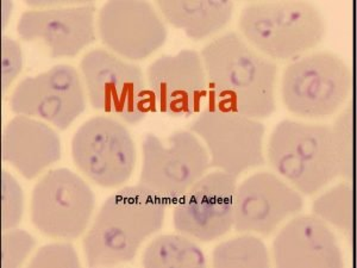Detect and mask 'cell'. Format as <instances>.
Listing matches in <instances>:
<instances>
[{"label": "cell", "mask_w": 357, "mask_h": 268, "mask_svg": "<svg viewBox=\"0 0 357 268\" xmlns=\"http://www.w3.org/2000/svg\"><path fill=\"white\" fill-rule=\"evenodd\" d=\"M200 57L206 70L208 107L255 119L275 112L278 66L241 35L231 31L217 37L202 49Z\"/></svg>", "instance_id": "cell-1"}, {"label": "cell", "mask_w": 357, "mask_h": 268, "mask_svg": "<svg viewBox=\"0 0 357 268\" xmlns=\"http://www.w3.org/2000/svg\"><path fill=\"white\" fill-rule=\"evenodd\" d=\"M168 204L142 185L124 186L102 204L82 241L89 267L134 260L146 239L162 229Z\"/></svg>", "instance_id": "cell-2"}, {"label": "cell", "mask_w": 357, "mask_h": 268, "mask_svg": "<svg viewBox=\"0 0 357 268\" xmlns=\"http://www.w3.org/2000/svg\"><path fill=\"white\" fill-rule=\"evenodd\" d=\"M273 170L305 195H316L342 177V166L331 126L284 119L268 142Z\"/></svg>", "instance_id": "cell-3"}, {"label": "cell", "mask_w": 357, "mask_h": 268, "mask_svg": "<svg viewBox=\"0 0 357 268\" xmlns=\"http://www.w3.org/2000/svg\"><path fill=\"white\" fill-rule=\"evenodd\" d=\"M248 45L268 59L294 61L319 45L324 17L307 1H260L244 6L238 21Z\"/></svg>", "instance_id": "cell-4"}, {"label": "cell", "mask_w": 357, "mask_h": 268, "mask_svg": "<svg viewBox=\"0 0 357 268\" xmlns=\"http://www.w3.org/2000/svg\"><path fill=\"white\" fill-rule=\"evenodd\" d=\"M86 96L94 110L136 126L156 111L142 69L107 49L89 50L80 61Z\"/></svg>", "instance_id": "cell-5"}, {"label": "cell", "mask_w": 357, "mask_h": 268, "mask_svg": "<svg viewBox=\"0 0 357 268\" xmlns=\"http://www.w3.org/2000/svg\"><path fill=\"white\" fill-rule=\"evenodd\" d=\"M353 89V73L342 57L313 53L291 62L281 80V98L291 114L329 117L341 109Z\"/></svg>", "instance_id": "cell-6"}, {"label": "cell", "mask_w": 357, "mask_h": 268, "mask_svg": "<svg viewBox=\"0 0 357 268\" xmlns=\"http://www.w3.org/2000/svg\"><path fill=\"white\" fill-rule=\"evenodd\" d=\"M210 168L206 147L192 131H175L166 140L146 134L142 143V170L138 184L171 205Z\"/></svg>", "instance_id": "cell-7"}, {"label": "cell", "mask_w": 357, "mask_h": 268, "mask_svg": "<svg viewBox=\"0 0 357 268\" xmlns=\"http://www.w3.org/2000/svg\"><path fill=\"white\" fill-rule=\"evenodd\" d=\"M96 197L85 180L68 168L49 170L33 188L30 218L38 232L73 241L87 232Z\"/></svg>", "instance_id": "cell-8"}, {"label": "cell", "mask_w": 357, "mask_h": 268, "mask_svg": "<svg viewBox=\"0 0 357 268\" xmlns=\"http://www.w3.org/2000/svg\"><path fill=\"white\" fill-rule=\"evenodd\" d=\"M70 154L77 170L104 188L128 183L137 163L130 131L111 116H96L79 126L72 138Z\"/></svg>", "instance_id": "cell-9"}, {"label": "cell", "mask_w": 357, "mask_h": 268, "mask_svg": "<svg viewBox=\"0 0 357 268\" xmlns=\"http://www.w3.org/2000/svg\"><path fill=\"white\" fill-rule=\"evenodd\" d=\"M210 156V167L238 178L244 172L264 166L266 128L255 118L207 107L190 126Z\"/></svg>", "instance_id": "cell-10"}, {"label": "cell", "mask_w": 357, "mask_h": 268, "mask_svg": "<svg viewBox=\"0 0 357 268\" xmlns=\"http://www.w3.org/2000/svg\"><path fill=\"white\" fill-rule=\"evenodd\" d=\"M82 77L73 66L56 65L23 79L8 99L15 114L36 118L66 131L86 110Z\"/></svg>", "instance_id": "cell-11"}, {"label": "cell", "mask_w": 357, "mask_h": 268, "mask_svg": "<svg viewBox=\"0 0 357 268\" xmlns=\"http://www.w3.org/2000/svg\"><path fill=\"white\" fill-rule=\"evenodd\" d=\"M97 33L109 52L142 61L166 43V22L154 5L139 0H112L98 11Z\"/></svg>", "instance_id": "cell-12"}, {"label": "cell", "mask_w": 357, "mask_h": 268, "mask_svg": "<svg viewBox=\"0 0 357 268\" xmlns=\"http://www.w3.org/2000/svg\"><path fill=\"white\" fill-rule=\"evenodd\" d=\"M237 178L225 172H210L174 204L176 232L200 242L218 240L234 228Z\"/></svg>", "instance_id": "cell-13"}, {"label": "cell", "mask_w": 357, "mask_h": 268, "mask_svg": "<svg viewBox=\"0 0 357 268\" xmlns=\"http://www.w3.org/2000/svg\"><path fill=\"white\" fill-rule=\"evenodd\" d=\"M304 209L303 195L284 179L259 172L237 185L234 228L242 234L269 236Z\"/></svg>", "instance_id": "cell-14"}, {"label": "cell", "mask_w": 357, "mask_h": 268, "mask_svg": "<svg viewBox=\"0 0 357 268\" xmlns=\"http://www.w3.org/2000/svg\"><path fill=\"white\" fill-rule=\"evenodd\" d=\"M156 110L171 117L198 114L207 98V77L200 53L183 49L162 55L146 68Z\"/></svg>", "instance_id": "cell-15"}, {"label": "cell", "mask_w": 357, "mask_h": 268, "mask_svg": "<svg viewBox=\"0 0 357 268\" xmlns=\"http://www.w3.org/2000/svg\"><path fill=\"white\" fill-rule=\"evenodd\" d=\"M96 6L82 4L33 8L22 13L17 34L25 42H40L52 59L75 57L97 38Z\"/></svg>", "instance_id": "cell-16"}, {"label": "cell", "mask_w": 357, "mask_h": 268, "mask_svg": "<svg viewBox=\"0 0 357 268\" xmlns=\"http://www.w3.org/2000/svg\"><path fill=\"white\" fill-rule=\"evenodd\" d=\"M273 256L279 268L344 267L336 236L314 215L289 221L273 242Z\"/></svg>", "instance_id": "cell-17"}, {"label": "cell", "mask_w": 357, "mask_h": 268, "mask_svg": "<svg viewBox=\"0 0 357 268\" xmlns=\"http://www.w3.org/2000/svg\"><path fill=\"white\" fill-rule=\"evenodd\" d=\"M61 140L48 123L16 114L1 136V158L33 180L61 158Z\"/></svg>", "instance_id": "cell-18"}, {"label": "cell", "mask_w": 357, "mask_h": 268, "mask_svg": "<svg viewBox=\"0 0 357 268\" xmlns=\"http://www.w3.org/2000/svg\"><path fill=\"white\" fill-rule=\"evenodd\" d=\"M156 8L168 24L193 41H203L230 23L235 5L224 0H161Z\"/></svg>", "instance_id": "cell-19"}, {"label": "cell", "mask_w": 357, "mask_h": 268, "mask_svg": "<svg viewBox=\"0 0 357 268\" xmlns=\"http://www.w3.org/2000/svg\"><path fill=\"white\" fill-rule=\"evenodd\" d=\"M146 268H203L206 256L193 239L183 234H167L155 237L142 256Z\"/></svg>", "instance_id": "cell-20"}, {"label": "cell", "mask_w": 357, "mask_h": 268, "mask_svg": "<svg viewBox=\"0 0 357 268\" xmlns=\"http://www.w3.org/2000/svg\"><path fill=\"white\" fill-rule=\"evenodd\" d=\"M215 268H269L271 256L264 241L244 234L231 240L223 241L212 252Z\"/></svg>", "instance_id": "cell-21"}, {"label": "cell", "mask_w": 357, "mask_h": 268, "mask_svg": "<svg viewBox=\"0 0 357 268\" xmlns=\"http://www.w3.org/2000/svg\"><path fill=\"white\" fill-rule=\"evenodd\" d=\"M313 215L350 234L353 230V190L348 183L337 184L319 195L312 205Z\"/></svg>", "instance_id": "cell-22"}, {"label": "cell", "mask_w": 357, "mask_h": 268, "mask_svg": "<svg viewBox=\"0 0 357 268\" xmlns=\"http://www.w3.org/2000/svg\"><path fill=\"white\" fill-rule=\"evenodd\" d=\"M24 214V193L11 173L1 171V229L17 228Z\"/></svg>", "instance_id": "cell-23"}, {"label": "cell", "mask_w": 357, "mask_h": 268, "mask_svg": "<svg viewBox=\"0 0 357 268\" xmlns=\"http://www.w3.org/2000/svg\"><path fill=\"white\" fill-rule=\"evenodd\" d=\"M36 241L22 229H10L1 237V268H18L33 252Z\"/></svg>", "instance_id": "cell-24"}, {"label": "cell", "mask_w": 357, "mask_h": 268, "mask_svg": "<svg viewBox=\"0 0 357 268\" xmlns=\"http://www.w3.org/2000/svg\"><path fill=\"white\" fill-rule=\"evenodd\" d=\"M333 142L342 166V177L353 174V109L348 107L337 118L333 126Z\"/></svg>", "instance_id": "cell-25"}, {"label": "cell", "mask_w": 357, "mask_h": 268, "mask_svg": "<svg viewBox=\"0 0 357 268\" xmlns=\"http://www.w3.org/2000/svg\"><path fill=\"white\" fill-rule=\"evenodd\" d=\"M80 266L77 251L69 242L45 244L29 262L30 268H79Z\"/></svg>", "instance_id": "cell-26"}, {"label": "cell", "mask_w": 357, "mask_h": 268, "mask_svg": "<svg viewBox=\"0 0 357 268\" xmlns=\"http://www.w3.org/2000/svg\"><path fill=\"white\" fill-rule=\"evenodd\" d=\"M23 69V53L21 45L13 37H1V82L3 94L13 85Z\"/></svg>", "instance_id": "cell-27"}]
</instances>
